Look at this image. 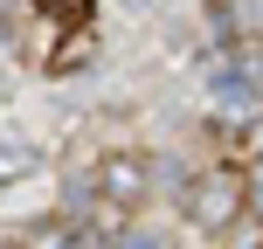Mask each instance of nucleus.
Masks as SVG:
<instances>
[{
    "mask_svg": "<svg viewBox=\"0 0 263 249\" xmlns=\"http://www.w3.org/2000/svg\"><path fill=\"white\" fill-rule=\"evenodd\" d=\"M242 187H250V215H263V159L242 173Z\"/></svg>",
    "mask_w": 263,
    "mask_h": 249,
    "instance_id": "obj_7",
    "label": "nucleus"
},
{
    "mask_svg": "<svg viewBox=\"0 0 263 249\" xmlns=\"http://www.w3.org/2000/svg\"><path fill=\"white\" fill-rule=\"evenodd\" d=\"M236 208H250V187H242L236 166H215V173H201V180L187 187V222H194L201 236H222V228L236 222Z\"/></svg>",
    "mask_w": 263,
    "mask_h": 249,
    "instance_id": "obj_1",
    "label": "nucleus"
},
{
    "mask_svg": "<svg viewBox=\"0 0 263 249\" xmlns=\"http://www.w3.org/2000/svg\"><path fill=\"white\" fill-rule=\"evenodd\" d=\"M236 63L250 69V83L263 90V42H236Z\"/></svg>",
    "mask_w": 263,
    "mask_h": 249,
    "instance_id": "obj_5",
    "label": "nucleus"
},
{
    "mask_svg": "<svg viewBox=\"0 0 263 249\" xmlns=\"http://www.w3.org/2000/svg\"><path fill=\"white\" fill-rule=\"evenodd\" d=\"M145 173H153V159H139V152H118V159H104V173H97V194H111V201H145Z\"/></svg>",
    "mask_w": 263,
    "mask_h": 249,
    "instance_id": "obj_3",
    "label": "nucleus"
},
{
    "mask_svg": "<svg viewBox=\"0 0 263 249\" xmlns=\"http://www.w3.org/2000/svg\"><path fill=\"white\" fill-rule=\"evenodd\" d=\"M35 7L49 14L55 28H90V7H97V0H35Z\"/></svg>",
    "mask_w": 263,
    "mask_h": 249,
    "instance_id": "obj_4",
    "label": "nucleus"
},
{
    "mask_svg": "<svg viewBox=\"0 0 263 249\" xmlns=\"http://www.w3.org/2000/svg\"><path fill=\"white\" fill-rule=\"evenodd\" d=\"M111 249H166V236H159V228H125Z\"/></svg>",
    "mask_w": 263,
    "mask_h": 249,
    "instance_id": "obj_6",
    "label": "nucleus"
},
{
    "mask_svg": "<svg viewBox=\"0 0 263 249\" xmlns=\"http://www.w3.org/2000/svg\"><path fill=\"white\" fill-rule=\"evenodd\" d=\"M208 90H215V104H222V111H236V118H256V111H263V90L250 83V69H242L236 55H229V63L208 76Z\"/></svg>",
    "mask_w": 263,
    "mask_h": 249,
    "instance_id": "obj_2",
    "label": "nucleus"
}]
</instances>
